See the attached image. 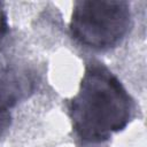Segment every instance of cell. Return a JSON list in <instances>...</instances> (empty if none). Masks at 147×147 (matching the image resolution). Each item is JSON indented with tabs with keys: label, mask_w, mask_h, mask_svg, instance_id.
I'll list each match as a JSON object with an SVG mask.
<instances>
[{
	"label": "cell",
	"mask_w": 147,
	"mask_h": 147,
	"mask_svg": "<svg viewBox=\"0 0 147 147\" xmlns=\"http://www.w3.org/2000/svg\"><path fill=\"white\" fill-rule=\"evenodd\" d=\"M134 101L124 85L103 63H86L77 94L69 101V116L76 136L91 144L108 140L126 127Z\"/></svg>",
	"instance_id": "1"
},
{
	"label": "cell",
	"mask_w": 147,
	"mask_h": 147,
	"mask_svg": "<svg viewBox=\"0 0 147 147\" xmlns=\"http://www.w3.org/2000/svg\"><path fill=\"white\" fill-rule=\"evenodd\" d=\"M132 25L126 1H77L74 5L69 30L72 39L93 51L116 47Z\"/></svg>",
	"instance_id": "2"
},
{
	"label": "cell",
	"mask_w": 147,
	"mask_h": 147,
	"mask_svg": "<svg viewBox=\"0 0 147 147\" xmlns=\"http://www.w3.org/2000/svg\"><path fill=\"white\" fill-rule=\"evenodd\" d=\"M34 80L29 71L5 67L0 69V134L11 122V110L33 91Z\"/></svg>",
	"instance_id": "3"
},
{
	"label": "cell",
	"mask_w": 147,
	"mask_h": 147,
	"mask_svg": "<svg viewBox=\"0 0 147 147\" xmlns=\"http://www.w3.org/2000/svg\"><path fill=\"white\" fill-rule=\"evenodd\" d=\"M8 30V22H7V14L3 8V3L0 2V41L6 36Z\"/></svg>",
	"instance_id": "4"
}]
</instances>
